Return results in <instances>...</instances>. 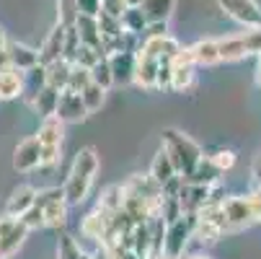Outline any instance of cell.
Here are the masks:
<instances>
[{
  "mask_svg": "<svg viewBox=\"0 0 261 259\" xmlns=\"http://www.w3.org/2000/svg\"><path fill=\"white\" fill-rule=\"evenodd\" d=\"M98 166H101V158H98V151L93 145H86L75 153L72 166L67 171V179L62 184V195H65L70 207L86 202V197L91 195V187H93V179L98 174Z\"/></svg>",
  "mask_w": 261,
  "mask_h": 259,
  "instance_id": "obj_1",
  "label": "cell"
},
{
  "mask_svg": "<svg viewBox=\"0 0 261 259\" xmlns=\"http://www.w3.org/2000/svg\"><path fill=\"white\" fill-rule=\"evenodd\" d=\"M161 148L168 153V158H171L176 174L184 176V179L192 176V171H194V169L199 166V161L204 158L202 148H199L189 135H184V132L176 130V127H166V130H163V135H161Z\"/></svg>",
  "mask_w": 261,
  "mask_h": 259,
  "instance_id": "obj_2",
  "label": "cell"
},
{
  "mask_svg": "<svg viewBox=\"0 0 261 259\" xmlns=\"http://www.w3.org/2000/svg\"><path fill=\"white\" fill-rule=\"evenodd\" d=\"M220 207H222V215L228 220L230 233L241 231L246 226H253L261 218V190H256L253 195H230V197L222 200Z\"/></svg>",
  "mask_w": 261,
  "mask_h": 259,
  "instance_id": "obj_3",
  "label": "cell"
},
{
  "mask_svg": "<svg viewBox=\"0 0 261 259\" xmlns=\"http://www.w3.org/2000/svg\"><path fill=\"white\" fill-rule=\"evenodd\" d=\"M34 137L39 140V145H42V163H39V169H55L62 161L65 125L57 117H44Z\"/></svg>",
  "mask_w": 261,
  "mask_h": 259,
  "instance_id": "obj_4",
  "label": "cell"
},
{
  "mask_svg": "<svg viewBox=\"0 0 261 259\" xmlns=\"http://www.w3.org/2000/svg\"><path fill=\"white\" fill-rule=\"evenodd\" d=\"M217 55L220 62H236L251 55H261V29H248L243 34L217 39Z\"/></svg>",
  "mask_w": 261,
  "mask_h": 259,
  "instance_id": "obj_5",
  "label": "cell"
},
{
  "mask_svg": "<svg viewBox=\"0 0 261 259\" xmlns=\"http://www.w3.org/2000/svg\"><path fill=\"white\" fill-rule=\"evenodd\" d=\"M34 205H39L42 213H44V228H65L67 226V213H70V205L62 195V187H49V190H42L36 192V200Z\"/></svg>",
  "mask_w": 261,
  "mask_h": 259,
  "instance_id": "obj_6",
  "label": "cell"
},
{
  "mask_svg": "<svg viewBox=\"0 0 261 259\" xmlns=\"http://www.w3.org/2000/svg\"><path fill=\"white\" fill-rule=\"evenodd\" d=\"M189 239H192V215H184L181 220L166 226L161 251H163L168 259H181L184 251H186V244H189Z\"/></svg>",
  "mask_w": 261,
  "mask_h": 259,
  "instance_id": "obj_7",
  "label": "cell"
},
{
  "mask_svg": "<svg viewBox=\"0 0 261 259\" xmlns=\"http://www.w3.org/2000/svg\"><path fill=\"white\" fill-rule=\"evenodd\" d=\"M197 65L192 60V52L189 47H181L176 52V57L171 60V91H192L194 88V81H197Z\"/></svg>",
  "mask_w": 261,
  "mask_h": 259,
  "instance_id": "obj_8",
  "label": "cell"
},
{
  "mask_svg": "<svg viewBox=\"0 0 261 259\" xmlns=\"http://www.w3.org/2000/svg\"><path fill=\"white\" fill-rule=\"evenodd\" d=\"M215 3L243 29H261V8L256 0H215Z\"/></svg>",
  "mask_w": 261,
  "mask_h": 259,
  "instance_id": "obj_9",
  "label": "cell"
},
{
  "mask_svg": "<svg viewBox=\"0 0 261 259\" xmlns=\"http://www.w3.org/2000/svg\"><path fill=\"white\" fill-rule=\"evenodd\" d=\"M39 163H42V145H39V140H36L34 135L21 140L16 145V151H13V169L18 174H31V171L39 169Z\"/></svg>",
  "mask_w": 261,
  "mask_h": 259,
  "instance_id": "obj_10",
  "label": "cell"
},
{
  "mask_svg": "<svg viewBox=\"0 0 261 259\" xmlns=\"http://www.w3.org/2000/svg\"><path fill=\"white\" fill-rule=\"evenodd\" d=\"M55 117L62 122V125H75V122H83L88 117L86 106L81 101V93L75 91H60V99H57V109H55Z\"/></svg>",
  "mask_w": 261,
  "mask_h": 259,
  "instance_id": "obj_11",
  "label": "cell"
},
{
  "mask_svg": "<svg viewBox=\"0 0 261 259\" xmlns=\"http://www.w3.org/2000/svg\"><path fill=\"white\" fill-rule=\"evenodd\" d=\"M161 60L142 52L140 47L135 50V86L145 91H155V73H158Z\"/></svg>",
  "mask_w": 261,
  "mask_h": 259,
  "instance_id": "obj_12",
  "label": "cell"
},
{
  "mask_svg": "<svg viewBox=\"0 0 261 259\" xmlns=\"http://www.w3.org/2000/svg\"><path fill=\"white\" fill-rule=\"evenodd\" d=\"M109 70L114 86H132L135 83V52H114L109 55Z\"/></svg>",
  "mask_w": 261,
  "mask_h": 259,
  "instance_id": "obj_13",
  "label": "cell"
},
{
  "mask_svg": "<svg viewBox=\"0 0 261 259\" xmlns=\"http://www.w3.org/2000/svg\"><path fill=\"white\" fill-rule=\"evenodd\" d=\"M6 52H8V62L13 70L18 73H29L31 67L39 65V52L29 44H21V42H8L6 44Z\"/></svg>",
  "mask_w": 261,
  "mask_h": 259,
  "instance_id": "obj_14",
  "label": "cell"
},
{
  "mask_svg": "<svg viewBox=\"0 0 261 259\" xmlns=\"http://www.w3.org/2000/svg\"><path fill=\"white\" fill-rule=\"evenodd\" d=\"M109 223H111V215L96 207L93 213H88V215L83 218V223H81V233H83L86 239H91V241L101 244V241H103V236H106V231H109Z\"/></svg>",
  "mask_w": 261,
  "mask_h": 259,
  "instance_id": "obj_15",
  "label": "cell"
},
{
  "mask_svg": "<svg viewBox=\"0 0 261 259\" xmlns=\"http://www.w3.org/2000/svg\"><path fill=\"white\" fill-rule=\"evenodd\" d=\"M62 44H65V26H55L49 34H47V39L44 44L36 50L39 52V65H49L55 60H62Z\"/></svg>",
  "mask_w": 261,
  "mask_h": 259,
  "instance_id": "obj_16",
  "label": "cell"
},
{
  "mask_svg": "<svg viewBox=\"0 0 261 259\" xmlns=\"http://www.w3.org/2000/svg\"><path fill=\"white\" fill-rule=\"evenodd\" d=\"M36 200V190L31 187V184H21V187H16L6 202V215H13V218H21Z\"/></svg>",
  "mask_w": 261,
  "mask_h": 259,
  "instance_id": "obj_17",
  "label": "cell"
},
{
  "mask_svg": "<svg viewBox=\"0 0 261 259\" xmlns=\"http://www.w3.org/2000/svg\"><path fill=\"white\" fill-rule=\"evenodd\" d=\"M57 99H60V91L52 88V86H44V88H39V91H36V93L29 99V104H31L34 112L44 120V117H55Z\"/></svg>",
  "mask_w": 261,
  "mask_h": 259,
  "instance_id": "obj_18",
  "label": "cell"
},
{
  "mask_svg": "<svg viewBox=\"0 0 261 259\" xmlns=\"http://www.w3.org/2000/svg\"><path fill=\"white\" fill-rule=\"evenodd\" d=\"M72 29H75L81 44L93 47V50L101 52V31H98V21H96V18H91V16H78L75 23H72Z\"/></svg>",
  "mask_w": 261,
  "mask_h": 259,
  "instance_id": "obj_19",
  "label": "cell"
},
{
  "mask_svg": "<svg viewBox=\"0 0 261 259\" xmlns=\"http://www.w3.org/2000/svg\"><path fill=\"white\" fill-rule=\"evenodd\" d=\"M23 73L13 70V67H6L0 70V101H11V99H18L23 93Z\"/></svg>",
  "mask_w": 261,
  "mask_h": 259,
  "instance_id": "obj_20",
  "label": "cell"
},
{
  "mask_svg": "<svg viewBox=\"0 0 261 259\" xmlns=\"http://www.w3.org/2000/svg\"><path fill=\"white\" fill-rule=\"evenodd\" d=\"M147 176H150L158 187H163L166 181H171L173 176H178L176 174V169H173V163H171V158H168V153L163 151V148H158V153L153 156V161H150V171H147Z\"/></svg>",
  "mask_w": 261,
  "mask_h": 259,
  "instance_id": "obj_21",
  "label": "cell"
},
{
  "mask_svg": "<svg viewBox=\"0 0 261 259\" xmlns=\"http://www.w3.org/2000/svg\"><path fill=\"white\" fill-rule=\"evenodd\" d=\"M26 236H29V228L21 223H18L6 233V236H0V259H11L21 246H23V241H26Z\"/></svg>",
  "mask_w": 261,
  "mask_h": 259,
  "instance_id": "obj_22",
  "label": "cell"
},
{
  "mask_svg": "<svg viewBox=\"0 0 261 259\" xmlns=\"http://www.w3.org/2000/svg\"><path fill=\"white\" fill-rule=\"evenodd\" d=\"M192 52V60L194 65H202V67H210V65H217L220 62V55H217V39H199L189 47Z\"/></svg>",
  "mask_w": 261,
  "mask_h": 259,
  "instance_id": "obj_23",
  "label": "cell"
},
{
  "mask_svg": "<svg viewBox=\"0 0 261 259\" xmlns=\"http://www.w3.org/2000/svg\"><path fill=\"white\" fill-rule=\"evenodd\" d=\"M119 26L129 36H142L145 29H147V18H145L142 8H124L122 16H119Z\"/></svg>",
  "mask_w": 261,
  "mask_h": 259,
  "instance_id": "obj_24",
  "label": "cell"
},
{
  "mask_svg": "<svg viewBox=\"0 0 261 259\" xmlns=\"http://www.w3.org/2000/svg\"><path fill=\"white\" fill-rule=\"evenodd\" d=\"M140 8L147 21H168L176 11V0H142Z\"/></svg>",
  "mask_w": 261,
  "mask_h": 259,
  "instance_id": "obj_25",
  "label": "cell"
},
{
  "mask_svg": "<svg viewBox=\"0 0 261 259\" xmlns=\"http://www.w3.org/2000/svg\"><path fill=\"white\" fill-rule=\"evenodd\" d=\"M70 62H65V60H55V62H49V65H44V70H47V86H52V88H57V91H65L67 88V78H70Z\"/></svg>",
  "mask_w": 261,
  "mask_h": 259,
  "instance_id": "obj_26",
  "label": "cell"
},
{
  "mask_svg": "<svg viewBox=\"0 0 261 259\" xmlns=\"http://www.w3.org/2000/svg\"><path fill=\"white\" fill-rule=\"evenodd\" d=\"M184 181H189V184H199V187H210V184L220 181V171H217L207 158H202V161H199V166L192 171V176H186Z\"/></svg>",
  "mask_w": 261,
  "mask_h": 259,
  "instance_id": "obj_27",
  "label": "cell"
},
{
  "mask_svg": "<svg viewBox=\"0 0 261 259\" xmlns=\"http://www.w3.org/2000/svg\"><path fill=\"white\" fill-rule=\"evenodd\" d=\"M122 184H111V187H106L103 192H101V197H98V210H103V213H109V215H114L117 210H122Z\"/></svg>",
  "mask_w": 261,
  "mask_h": 259,
  "instance_id": "obj_28",
  "label": "cell"
},
{
  "mask_svg": "<svg viewBox=\"0 0 261 259\" xmlns=\"http://www.w3.org/2000/svg\"><path fill=\"white\" fill-rule=\"evenodd\" d=\"M81 101H83V106H86V112L93 114V112H98V109L103 106L106 91H103L101 86H96V83H88V86L81 91Z\"/></svg>",
  "mask_w": 261,
  "mask_h": 259,
  "instance_id": "obj_29",
  "label": "cell"
},
{
  "mask_svg": "<svg viewBox=\"0 0 261 259\" xmlns=\"http://www.w3.org/2000/svg\"><path fill=\"white\" fill-rule=\"evenodd\" d=\"M83 249L78 244V239H72L70 233H60L57 239V259H81Z\"/></svg>",
  "mask_w": 261,
  "mask_h": 259,
  "instance_id": "obj_30",
  "label": "cell"
},
{
  "mask_svg": "<svg viewBox=\"0 0 261 259\" xmlns=\"http://www.w3.org/2000/svg\"><path fill=\"white\" fill-rule=\"evenodd\" d=\"M88 73H91V83L101 86L103 91H109L111 86H114V81H111V70H109V60H106V57H101Z\"/></svg>",
  "mask_w": 261,
  "mask_h": 259,
  "instance_id": "obj_31",
  "label": "cell"
},
{
  "mask_svg": "<svg viewBox=\"0 0 261 259\" xmlns=\"http://www.w3.org/2000/svg\"><path fill=\"white\" fill-rule=\"evenodd\" d=\"M78 18V8H75V0H57V23L70 29Z\"/></svg>",
  "mask_w": 261,
  "mask_h": 259,
  "instance_id": "obj_32",
  "label": "cell"
},
{
  "mask_svg": "<svg viewBox=\"0 0 261 259\" xmlns=\"http://www.w3.org/2000/svg\"><path fill=\"white\" fill-rule=\"evenodd\" d=\"M207 161H210L220 174H225V171H230V169L236 166V153L228 151V148H220V151H215L212 156H207Z\"/></svg>",
  "mask_w": 261,
  "mask_h": 259,
  "instance_id": "obj_33",
  "label": "cell"
},
{
  "mask_svg": "<svg viewBox=\"0 0 261 259\" xmlns=\"http://www.w3.org/2000/svg\"><path fill=\"white\" fill-rule=\"evenodd\" d=\"M88 83H91V73H88L86 67H81V65H72V67H70V78H67V88L75 91V93H81Z\"/></svg>",
  "mask_w": 261,
  "mask_h": 259,
  "instance_id": "obj_34",
  "label": "cell"
},
{
  "mask_svg": "<svg viewBox=\"0 0 261 259\" xmlns=\"http://www.w3.org/2000/svg\"><path fill=\"white\" fill-rule=\"evenodd\" d=\"M103 55L98 52V50H93V47H86V44H81L78 50H75V57H72V65H81V67H86V70H91L98 60H101Z\"/></svg>",
  "mask_w": 261,
  "mask_h": 259,
  "instance_id": "obj_35",
  "label": "cell"
},
{
  "mask_svg": "<svg viewBox=\"0 0 261 259\" xmlns=\"http://www.w3.org/2000/svg\"><path fill=\"white\" fill-rule=\"evenodd\" d=\"M18 220H21V223L29 228V233H31V231H39V228H44V213H42V207H39V205H31V207H29V210H26V213H23Z\"/></svg>",
  "mask_w": 261,
  "mask_h": 259,
  "instance_id": "obj_36",
  "label": "cell"
},
{
  "mask_svg": "<svg viewBox=\"0 0 261 259\" xmlns=\"http://www.w3.org/2000/svg\"><path fill=\"white\" fill-rule=\"evenodd\" d=\"M155 91H171V62H161L155 73Z\"/></svg>",
  "mask_w": 261,
  "mask_h": 259,
  "instance_id": "obj_37",
  "label": "cell"
},
{
  "mask_svg": "<svg viewBox=\"0 0 261 259\" xmlns=\"http://www.w3.org/2000/svg\"><path fill=\"white\" fill-rule=\"evenodd\" d=\"M75 8H78V16L98 18L101 16V0H75Z\"/></svg>",
  "mask_w": 261,
  "mask_h": 259,
  "instance_id": "obj_38",
  "label": "cell"
},
{
  "mask_svg": "<svg viewBox=\"0 0 261 259\" xmlns=\"http://www.w3.org/2000/svg\"><path fill=\"white\" fill-rule=\"evenodd\" d=\"M145 39H161V36H168V21H147L145 29Z\"/></svg>",
  "mask_w": 261,
  "mask_h": 259,
  "instance_id": "obj_39",
  "label": "cell"
},
{
  "mask_svg": "<svg viewBox=\"0 0 261 259\" xmlns=\"http://www.w3.org/2000/svg\"><path fill=\"white\" fill-rule=\"evenodd\" d=\"M122 11H124V3H122V0H101V13L119 18Z\"/></svg>",
  "mask_w": 261,
  "mask_h": 259,
  "instance_id": "obj_40",
  "label": "cell"
},
{
  "mask_svg": "<svg viewBox=\"0 0 261 259\" xmlns=\"http://www.w3.org/2000/svg\"><path fill=\"white\" fill-rule=\"evenodd\" d=\"M91 259H119V256H117V251H111L109 246H101V244H98V246L93 249Z\"/></svg>",
  "mask_w": 261,
  "mask_h": 259,
  "instance_id": "obj_41",
  "label": "cell"
},
{
  "mask_svg": "<svg viewBox=\"0 0 261 259\" xmlns=\"http://www.w3.org/2000/svg\"><path fill=\"white\" fill-rule=\"evenodd\" d=\"M6 67H11V62H8V52H6V50H0V70H6Z\"/></svg>",
  "mask_w": 261,
  "mask_h": 259,
  "instance_id": "obj_42",
  "label": "cell"
},
{
  "mask_svg": "<svg viewBox=\"0 0 261 259\" xmlns=\"http://www.w3.org/2000/svg\"><path fill=\"white\" fill-rule=\"evenodd\" d=\"M117 256H119V259H142V256H137L135 251H117Z\"/></svg>",
  "mask_w": 261,
  "mask_h": 259,
  "instance_id": "obj_43",
  "label": "cell"
},
{
  "mask_svg": "<svg viewBox=\"0 0 261 259\" xmlns=\"http://www.w3.org/2000/svg\"><path fill=\"white\" fill-rule=\"evenodd\" d=\"M122 3H124V8H140L142 0H122Z\"/></svg>",
  "mask_w": 261,
  "mask_h": 259,
  "instance_id": "obj_44",
  "label": "cell"
},
{
  "mask_svg": "<svg viewBox=\"0 0 261 259\" xmlns=\"http://www.w3.org/2000/svg\"><path fill=\"white\" fill-rule=\"evenodd\" d=\"M6 44H8V36H6L3 26H0V50H6Z\"/></svg>",
  "mask_w": 261,
  "mask_h": 259,
  "instance_id": "obj_45",
  "label": "cell"
},
{
  "mask_svg": "<svg viewBox=\"0 0 261 259\" xmlns=\"http://www.w3.org/2000/svg\"><path fill=\"white\" fill-rule=\"evenodd\" d=\"M145 259H168V256H166L163 251H153V254H147Z\"/></svg>",
  "mask_w": 261,
  "mask_h": 259,
  "instance_id": "obj_46",
  "label": "cell"
},
{
  "mask_svg": "<svg viewBox=\"0 0 261 259\" xmlns=\"http://www.w3.org/2000/svg\"><path fill=\"white\" fill-rule=\"evenodd\" d=\"M181 259H212L210 254H189V256H181Z\"/></svg>",
  "mask_w": 261,
  "mask_h": 259,
  "instance_id": "obj_47",
  "label": "cell"
},
{
  "mask_svg": "<svg viewBox=\"0 0 261 259\" xmlns=\"http://www.w3.org/2000/svg\"><path fill=\"white\" fill-rule=\"evenodd\" d=\"M81 259H91V254H86V251H83V256H81Z\"/></svg>",
  "mask_w": 261,
  "mask_h": 259,
  "instance_id": "obj_48",
  "label": "cell"
},
{
  "mask_svg": "<svg viewBox=\"0 0 261 259\" xmlns=\"http://www.w3.org/2000/svg\"><path fill=\"white\" fill-rule=\"evenodd\" d=\"M258 190H261V184H258Z\"/></svg>",
  "mask_w": 261,
  "mask_h": 259,
  "instance_id": "obj_49",
  "label": "cell"
}]
</instances>
